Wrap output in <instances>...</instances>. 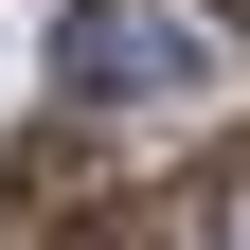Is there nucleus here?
Listing matches in <instances>:
<instances>
[{
    "label": "nucleus",
    "mask_w": 250,
    "mask_h": 250,
    "mask_svg": "<svg viewBox=\"0 0 250 250\" xmlns=\"http://www.w3.org/2000/svg\"><path fill=\"white\" fill-rule=\"evenodd\" d=\"M214 72H232V54H214L179 0H72V18H54V89H72V107H214Z\"/></svg>",
    "instance_id": "obj_1"
},
{
    "label": "nucleus",
    "mask_w": 250,
    "mask_h": 250,
    "mask_svg": "<svg viewBox=\"0 0 250 250\" xmlns=\"http://www.w3.org/2000/svg\"><path fill=\"white\" fill-rule=\"evenodd\" d=\"M54 250H197V197H107V214H72Z\"/></svg>",
    "instance_id": "obj_2"
}]
</instances>
